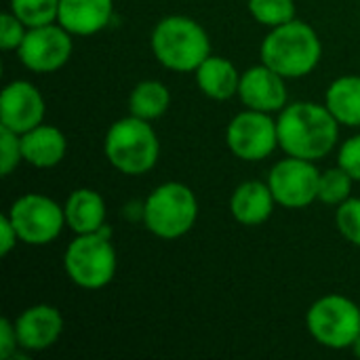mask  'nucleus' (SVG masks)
I'll return each instance as SVG.
<instances>
[{"label": "nucleus", "mask_w": 360, "mask_h": 360, "mask_svg": "<svg viewBox=\"0 0 360 360\" xmlns=\"http://www.w3.org/2000/svg\"><path fill=\"white\" fill-rule=\"evenodd\" d=\"M278 148L287 156L321 160L340 139V122L329 108L314 101H295L278 112Z\"/></svg>", "instance_id": "obj_1"}, {"label": "nucleus", "mask_w": 360, "mask_h": 360, "mask_svg": "<svg viewBox=\"0 0 360 360\" xmlns=\"http://www.w3.org/2000/svg\"><path fill=\"white\" fill-rule=\"evenodd\" d=\"M262 63L278 72L283 78H304L316 70L323 57V42L316 30L300 19L270 27L262 46Z\"/></svg>", "instance_id": "obj_2"}, {"label": "nucleus", "mask_w": 360, "mask_h": 360, "mask_svg": "<svg viewBox=\"0 0 360 360\" xmlns=\"http://www.w3.org/2000/svg\"><path fill=\"white\" fill-rule=\"evenodd\" d=\"M150 49L162 68L173 72H196L211 55V40L205 27L192 17L169 15L154 25Z\"/></svg>", "instance_id": "obj_3"}, {"label": "nucleus", "mask_w": 360, "mask_h": 360, "mask_svg": "<svg viewBox=\"0 0 360 360\" xmlns=\"http://www.w3.org/2000/svg\"><path fill=\"white\" fill-rule=\"evenodd\" d=\"M103 152L116 171L124 175H143L156 167L160 141L148 120L129 114L108 129Z\"/></svg>", "instance_id": "obj_4"}, {"label": "nucleus", "mask_w": 360, "mask_h": 360, "mask_svg": "<svg viewBox=\"0 0 360 360\" xmlns=\"http://www.w3.org/2000/svg\"><path fill=\"white\" fill-rule=\"evenodd\" d=\"M141 219L148 232L175 240L186 236L198 219V200L192 188L179 181L160 184L143 202Z\"/></svg>", "instance_id": "obj_5"}, {"label": "nucleus", "mask_w": 360, "mask_h": 360, "mask_svg": "<svg viewBox=\"0 0 360 360\" xmlns=\"http://www.w3.org/2000/svg\"><path fill=\"white\" fill-rule=\"evenodd\" d=\"M116 249L110 240V230L103 228L91 234H76L63 255V268L68 278L89 291L103 289L116 274Z\"/></svg>", "instance_id": "obj_6"}, {"label": "nucleus", "mask_w": 360, "mask_h": 360, "mask_svg": "<svg viewBox=\"0 0 360 360\" xmlns=\"http://www.w3.org/2000/svg\"><path fill=\"white\" fill-rule=\"evenodd\" d=\"M306 327L312 340L329 350L352 348L360 333V306L346 295H323L308 308Z\"/></svg>", "instance_id": "obj_7"}, {"label": "nucleus", "mask_w": 360, "mask_h": 360, "mask_svg": "<svg viewBox=\"0 0 360 360\" xmlns=\"http://www.w3.org/2000/svg\"><path fill=\"white\" fill-rule=\"evenodd\" d=\"M6 215L13 221L19 240L32 247H44L57 240L68 226L63 207L57 205L53 198L36 192L19 196L11 205Z\"/></svg>", "instance_id": "obj_8"}, {"label": "nucleus", "mask_w": 360, "mask_h": 360, "mask_svg": "<svg viewBox=\"0 0 360 360\" xmlns=\"http://www.w3.org/2000/svg\"><path fill=\"white\" fill-rule=\"evenodd\" d=\"M230 152L245 162H259L278 148V127L268 112L245 110L236 114L226 129Z\"/></svg>", "instance_id": "obj_9"}, {"label": "nucleus", "mask_w": 360, "mask_h": 360, "mask_svg": "<svg viewBox=\"0 0 360 360\" xmlns=\"http://www.w3.org/2000/svg\"><path fill=\"white\" fill-rule=\"evenodd\" d=\"M72 51V34L55 21L38 27H27L17 55L23 68H27L30 72L53 74L70 61Z\"/></svg>", "instance_id": "obj_10"}, {"label": "nucleus", "mask_w": 360, "mask_h": 360, "mask_svg": "<svg viewBox=\"0 0 360 360\" xmlns=\"http://www.w3.org/2000/svg\"><path fill=\"white\" fill-rule=\"evenodd\" d=\"M321 171L314 160L287 156L278 160L268 177V186L276 198V205L287 209H304L319 200Z\"/></svg>", "instance_id": "obj_11"}, {"label": "nucleus", "mask_w": 360, "mask_h": 360, "mask_svg": "<svg viewBox=\"0 0 360 360\" xmlns=\"http://www.w3.org/2000/svg\"><path fill=\"white\" fill-rule=\"evenodd\" d=\"M42 120H44V97L36 84L27 80H13L2 89L0 127L23 135L25 131L42 124Z\"/></svg>", "instance_id": "obj_12"}, {"label": "nucleus", "mask_w": 360, "mask_h": 360, "mask_svg": "<svg viewBox=\"0 0 360 360\" xmlns=\"http://www.w3.org/2000/svg\"><path fill=\"white\" fill-rule=\"evenodd\" d=\"M287 78L268 68L266 63L253 65L240 74L238 97L249 110L257 112H281L287 105Z\"/></svg>", "instance_id": "obj_13"}, {"label": "nucleus", "mask_w": 360, "mask_h": 360, "mask_svg": "<svg viewBox=\"0 0 360 360\" xmlns=\"http://www.w3.org/2000/svg\"><path fill=\"white\" fill-rule=\"evenodd\" d=\"M17 340L19 348L27 352H42L57 344L63 333V316L51 304H36L25 308L17 321Z\"/></svg>", "instance_id": "obj_14"}, {"label": "nucleus", "mask_w": 360, "mask_h": 360, "mask_svg": "<svg viewBox=\"0 0 360 360\" xmlns=\"http://www.w3.org/2000/svg\"><path fill=\"white\" fill-rule=\"evenodd\" d=\"M114 0H59L57 23L72 36H93L108 27Z\"/></svg>", "instance_id": "obj_15"}, {"label": "nucleus", "mask_w": 360, "mask_h": 360, "mask_svg": "<svg viewBox=\"0 0 360 360\" xmlns=\"http://www.w3.org/2000/svg\"><path fill=\"white\" fill-rule=\"evenodd\" d=\"M23 162L36 169H53L68 154V139L61 129L53 124H38L21 135Z\"/></svg>", "instance_id": "obj_16"}, {"label": "nucleus", "mask_w": 360, "mask_h": 360, "mask_svg": "<svg viewBox=\"0 0 360 360\" xmlns=\"http://www.w3.org/2000/svg\"><path fill=\"white\" fill-rule=\"evenodd\" d=\"M276 198L268 181H245L230 196V213L243 226H262L274 213Z\"/></svg>", "instance_id": "obj_17"}, {"label": "nucleus", "mask_w": 360, "mask_h": 360, "mask_svg": "<svg viewBox=\"0 0 360 360\" xmlns=\"http://www.w3.org/2000/svg\"><path fill=\"white\" fill-rule=\"evenodd\" d=\"M63 213L74 234H91L105 228V200L91 188L74 190L63 205Z\"/></svg>", "instance_id": "obj_18"}, {"label": "nucleus", "mask_w": 360, "mask_h": 360, "mask_svg": "<svg viewBox=\"0 0 360 360\" xmlns=\"http://www.w3.org/2000/svg\"><path fill=\"white\" fill-rule=\"evenodd\" d=\"M196 84L202 91V95H207L209 99L215 101H228L234 95H238V86H240V72L236 70V65L226 59V57H217V55H209L194 72Z\"/></svg>", "instance_id": "obj_19"}, {"label": "nucleus", "mask_w": 360, "mask_h": 360, "mask_svg": "<svg viewBox=\"0 0 360 360\" xmlns=\"http://www.w3.org/2000/svg\"><path fill=\"white\" fill-rule=\"evenodd\" d=\"M325 105L340 124L360 129V76L346 74L335 78L325 93Z\"/></svg>", "instance_id": "obj_20"}, {"label": "nucleus", "mask_w": 360, "mask_h": 360, "mask_svg": "<svg viewBox=\"0 0 360 360\" xmlns=\"http://www.w3.org/2000/svg\"><path fill=\"white\" fill-rule=\"evenodd\" d=\"M171 105V93L160 80H141L129 95V114L148 122L167 114Z\"/></svg>", "instance_id": "obj_21"}, {"label": "nucleus", "mask_w": 360, "mask_h": 360, "mask_svg": "<svg viewBox=\"0 0 360 360\" xmlns=\"http://www.w3.org/2000/svg\"><path fill=\"white\" fill-rule=\"evenodd\" d=\"M8 11L25 27H38L57 21L59 0H8Z\"/></svg>", "instance_id": "obj_22"}, {"label": "nucleus", "mask_w": 360, "mask_h": 360, "mask_svg": "<svg viewBox=\"0 0 360 360\" xmlns=\"http://www.w3.org/2000/svg\"><path fill=\"white\" fill-rule=\"evenodd\" d=\"M352 175L342 169L340 165L333 167V169H327L321 173V181H319V200L325 202V205H333V207H340L344 200L350 198V192H352Z\"/></svg>", "instance_id": "obj_23"}, {"label": "nucleus", "mask_w": 360, "mask_h": 360, "mask_svg": "<svg viewBox=\"0 0 360 360\" xmlns=\"http://www.w3.org/2000/svg\"><path fill=\"white\" fill-rule=\"evenodd\" d=\"M249 13L253 19L266 27L283 25L295 19V2L293 0H249Z\"/></svg>", "instance_id": "obj_24"}, {"label": "nucleus", "mask_w": 360, "mask_h": 360, "mask_svg": "<svg viewBox=\"0 0 360 360\" xmlns=\"http://www.w3.org/2000/svg\"><path fill=\"white\" fill-rule=\"evenodd\" d=\"M335 226L340 234L352 243L354 247H360V198H348L344 200L335 211Z\"/></svg>", "instance_id": "obj_25"}, {"label": "nucleus", "mask_w": 360, "mask_h": 360, "mask_svg": "<svg viewBox=\"0 0 360 360\" xmlns=\"http://www.w3.org/2000/svg\"><path fill=\"white\" fill-rule=\"evenodd\" d=\"M19 162H23L21 135L0 127V175H11L19 167Z\"/></svg>", "instance_id": "obj_26"}, {"label": "nucleus", "mask_w": 360, "mask_h": 360, "mask_svg": "<svg viewBox=\"0 0 360 360\" xmlns=\"http://www.w3.org/2000/svg\"><path fill=\"white\" fill-rule=\"evenodd\" d=\"M27 34L25 23H21L11 11L0 17V49L2 51H17Z\"/></svg>", "instance_id": "obj_27"}, {"label": "nucleus", "mask_w": 360, "mask_h": 360, "mask_svg": "<svg viewBox=\"0 0 360 360\" xmlns=\"http://www.w3.org/2000/svg\"><path fill=\"white\" fill-rule=\"evenodd\" d=\"M338 165L346 169L354 181H360V133L346 139L338 152Z\"/></svg>", "instance_id": "obj_28"}, {"label": "nucleus", "mask_w": 360, "mask_h": 360, "mask_svg": "<svg viewBox=\"0 0 360 360\" xmlns=\"http://www.w3.org/2000/svg\"><path fill=\"white\" fill-rule=\"evenodd\" d=\"M19 350V340H17V329L15 323L8 319H0V359L11 360Z\"/></svg>", "instance_id": "obj_29"}, {"label": "nucleus", "mask_w": 360, "mask_h": 360, "mask_svg": "<svg viewBox=\"0 0 360 360\" xmlns=\"http://www.w3.org/2000/svg\"><path fill=\"white\" fill-rule=\"evenodd\" d=\"M19 240V234L13 226V221L8 219V215H2L0 217V255L6 257L15 247H17Z\"/></svg>", "instance_id": "obj_30"}, {"label": "nucleus", "mask_w": 360, "mask_h": 360, "mask_svg": "<svg viewBox=\"0 0 360 360\" xmlns=\"http://www.w3.org/2000/svg\"><path fill=\"white\" fill-rule=\"evenodd\" d=\"M352 352H354V356H356V359H360V333H359V338L354 340V344H352Z\"/></svg>", "instance_id": "obj_31"}]
</instances>
